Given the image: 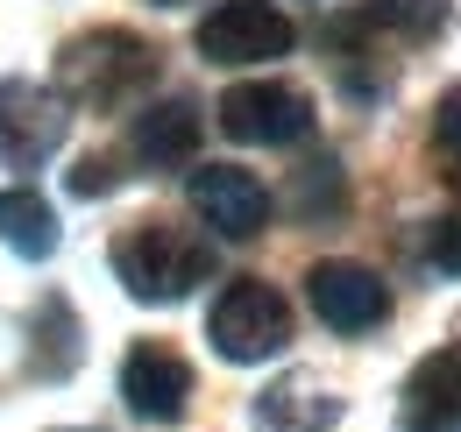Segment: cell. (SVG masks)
Segmentation results:
<instances>
[{"label":"cell","instance_id":"3957f363","mask_svg":"<svg viewBox=\"0 0 461 432\" xmlns=\"http://www.w3.org/2000/svg\"><path fill=\"white\" fill-rule=\"evenodd\" d=\"M206 333H213L221 362H270V355H285V340H291V305L270 291V284L241 276V284L221 291Z\"/></svg>","mask_w":461,"mask_h":432},{"label":"cell","instance_id":"8fae6325","mask_svg":"<svg viewBox=\"0 0 461 432\" xmlns=\"http://www.w3.org/2000/svg\"><path fill=\"white\" fill-rule=\"evenodd\" d=\"M199 149V107L192 100H164V107L135 113V157L142 163H192Z\"/></svg>","mask_w":461,"mask_h":432},{"label":"cell","instance_id":"ba28073f","mask_svg":"<svg viewBox=\"0 0 461 432\" xmlns=\"http://www.w3.org/2000/svg\"><path fill=\"white\" fill-rule=\"evenodd\" d=\"M121 397H128L135 418L177 426V418L192 411V362H185L177 347H164V340H142V347H128V362H121Z\"/></svg>","mask_w":461,"mask_h":432},{"label":"cell","instance_id":"7c38bea8","mask_svg":"<svg viewBox=\"0 0 461 432\" xmlns=\"http://www.w3.org/2000/svg\"><path fill=\"white\" fill-rule=\"evenodd\" d=\"M0 241H7L14 256H29V263L58 256V213H50V199H36L29 184L0 192Z\"/></svg>","mask_w":461,"mask_h":432},{"label":"cell","instance_id":"9c48e42d","mask_svg":"<svg viewBox=\"0 0 461 432\" xmlns=\"http://www.w3.org/2000/svg\"><path fill=\"white\" fill-rule=\"evenodd\" d=\"M185 192H192L199 220H206L213 234H228V241L263 234V220H270V192H263V177L241 170V163H206V170H192Z\"/></svg>","mask_w":461,"mask_h":432},{"label":"cell","instance_id":"d6986e66","mask_svg":"<svg viewBox=\"0 0 461 432\" xmlns=\"http://www.w3.org/2000/svg\"><path fill=\"white\" fill-rule=\"evenodd\" d=\"M164 7H177V0H164Z\"/></svg>","mask_w":461,"mask_h":432},{"label":"cell","instance_id":"9a60e30c","mask_svg":"<svg viewBox=\"0 0 461 432\" xmlns=\"http://www.w3.org/2000/svg\"><path fill=\"white\" fill-rule=\"evenodd\" d=\"M341 163L334 157H320V163H305V170H298V184H291V213L298 220H334L341 213Z\"/></svg>","mask_w":461,"mask_h":432},{"label":"cell","instance_id":"8992f818","mask_svg":"<svg viewBox=\"0 0 461 432\" xmlns=\"http://www.w3.org/2000/svg\"><path fill=\"white\" fill-rule=\"evenodd\" d=\"M221 128L234 142H263V149H291L312 135V100L298 86H277V78H256V86H234L221 93Z\"/></svg>","mask_w":461,"mask_h":432},{"label":"cell","instance_id":"5bb4252c","mask_svg":"<svg viewBox=\"0 0 461 432\" xmlns=\"http://www.w3.org/2000/svg\"><path fill=\"white\" fill-rule=\"evenodd\" d=\"M447 22V0H362L334 36H355V29H398V36H433Z\"/></svg>","mask_w":461,"mask_h":432},{"label":"cell","instance_id":"30bf717a","mask_svg":"<svg viewBox=\"0 0 461 432\" xmlns=\"http://www.w3.org/2000/svg\"><path fill=\"white\" fill-rule=\"evenodd\" d=\"M404 432H461V347H433L404 376Z\"/></svg>","mask_w":461,"mask_h":432},{"label":"cell","instance_id":"4fadbf2b","mask_svg":"<svg viewBox=\"0 0 461 432\" xmlns=\"http://www.w3.org/2000/svg\"><path fill=\"white\" fill-rule=\"evenodd\" d=\"M29 369L43 382H58L78 369V320H71V305L64 298H43V312H36V347H29Z\"/></svg>","mask_w":461,"mask_h":432},{"label":"cell","instance_id":"52a82bcc","mask_svg":"<svg viewBox=\"0 0 461 432\" xmlns=\"http://www.w3.org/2000/svg\"><path fill=\"white\" fill-rule=\"evenodd\" d=\"M305 305L320 312V326H334V333H369V326L391 320L384 276L362 270V263H312V270H305Z\"/></svg>","mask_w":461,"mask_h":432},{"label":"cell","instance_id":"5b68a950","mask_svg":"<svg viewBox=\"0 0 461 432\" xmlns=\"http://www.w3.org/2000/svg\"><path fill=\"white\" fill-rule=\"evenodd\" d=\"M192 43H199L206 64H263V57H285L291 43H298V29H291L270 0H221V7L199 22Z\"/></svg>","mask_w":461,"mask_h":432},{"label":"cell","instance_id":"e0dca14e","mask_svg":"<svg viewBox=\"0 0 461 432\" xmlns=\"http://www.w3.org/2000/svg\"><path fill=\"white\" fill-rule=\"evenodd\" d=\"M419 256H426L440 276H461V213L433 220V227H426V241H419Z\"/></svg>","mask_w":461,"mask_h":432},{"label":"cell","instance_id":"7a4b0ae2","mask_svg":"<svg viewBox=\"0 0 461 432\" xmlns=\"http://www.w3.org/2000/svg\"><path fill=\"white\" fill-rule=\"evenodd\" d=\"M149 78H157V50L128 29H93V36L64 43L58 57V86L78 107H128Z\"/></svg>","mask_w":461,"mask_h":432},{"label":"cell","instance_id":"6da1fadb","mask_svg":"<svg viewBox=\"0 0 461 432\" xmlns=\"http://www.w3.org/2000/svg\"><path fill=\"white\" fill-rule=\"evenodd\" d=\"M114 276L142 305H177L213 276V248L199 234L171 227V220H142V227H128L114 241Z\"/></svg>","mask_w":461,"mask_h":432},{"label":"cell","instance_id":"277c9868","mask_svg":"<svg viewBox=\"0 0 461 432\" xmlns=\"http://www.w3.org/2000/svg\"><path fill=\"white\" fill-rule=\"evenodd\" d=\"M64 128V93L36 86V78H0V163L7 170H36L43 157H58Z\"/></svg>","mask_w":461,"mask_h":432},{"label":"cell","instance_id":"2e32d148","mask_svg":"<svg viewBox=\"0 0 461 432\" xmlns=\"http://www.w3.org/2000/svg\"><path fill=\"white\" fill-rule=\"evenodd\" d=\"M433 163H440V177L461 192V93H447L440 113H433Z\"/></svg>","mask_w":461,"mask_h":432},{"label":"cell","instance_id":"ac0fdd59","mask_svg":"<svg viewBox=\"0 0 461 432\" xmlns=\"http://www.w3.org/2000/svg\"><path fill=\"white\" fill-rule=\"evenodd\" d=\"M114 184H121V170L107 157H78V170H71V192H78V199H107Z\"/></svg>","mask_w":461,"mask_h":432}]
</instances>
